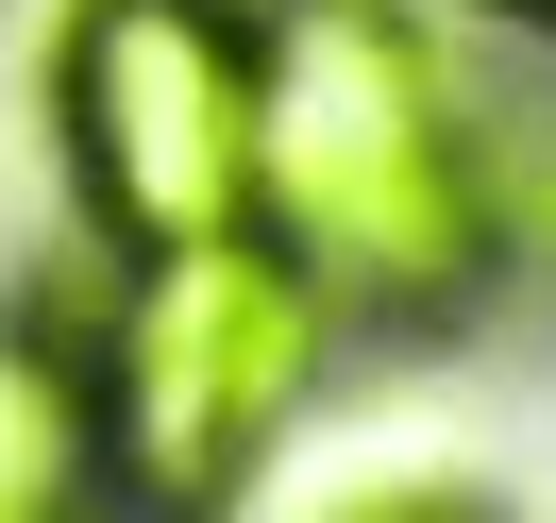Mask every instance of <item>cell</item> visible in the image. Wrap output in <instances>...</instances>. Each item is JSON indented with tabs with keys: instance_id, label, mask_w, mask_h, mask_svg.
<instances>
[{
	"instance_id": "1",
	"label": "cell",
	"mask_w": 556,
	"mask_h": 523,
	"mask_svg": "<svg viewBox=\"0 0 556 523\" xmlns=\"http://www.w3.org/2000/svg\"><path fill=\"white\" fill-rule=\"evenodd\" d=\"M253 237L371 338H455L489 304V85L439 0H253Z\"/></svg>"
},
{
	"instance_id": "2",
	"label": "cell",
	"mask_w": 556,
	"mask_h": 523,
	"mask_svg": "<svg viewBox=\"0 0 556 523\" xmlns=\"http://www.w3.org/2000/svg\"><path fill=\"white\" fill-rule=\"evenodd\" d=\"M51 321L102 372V473L136 523H237L354 338L304 287V253H270L253 220L186 253H102V287H68Z\"/></svg>"
},
{
	"instance_id": "3",
	"label": "cell",
	"mask_w": 556,
	"mask_h": 523,
	"mask_svg": "<svg viewBox=\"0 0 556 523\" xmlns=\"http://www.w3.org/2000/svg\"><path fill=\"white\" fill-rule=\"evenodd\" d=\"M253 0H68L51 17V170L102 253H186L253 220Z\"/></svg>"
},
{
	"instance_id": "4",
	"label": "cell",
	"mask_w": 556,
	"mask_h": 523,
	"mask_svg": "<svg viewBox=\"0 0 556 523\" xmlns=\"http://www.w3.org/2000/svg\"><path fill=\"white\" fill-rule=\"evenodd\" d=\"M85 507H118L102 372H85V338L35 304V321H0V523H85Z\"/></svg>"
},
{
	"instance_id": "5",
	"label": "cell",
	"mask_w": 556,
	"mask_h": 523,
	"mask_svg": "<svg viewBox=\"0 0 556 523\" xmlns=\"http://www.w3.org/2000/svg\"><path fill=\"white\" fill-rule=\"evenodd\" d=\"M489 304L556 321V69L489 85Z\"/></svg>"
},
{
	"instance_id": "6",
	"label": "cell",
	"mask_w": 556,
	"mask_h": 523,
	"mask_svg": "<svg viewBox=\"0 0 556 523\" xmlns=\"http://www.w3.org/2000/svg\"><path fill=\"white\" fill-rule=\"evenodd\" d=\"M338 523H506V507H489V489H354Z\"/></svg>"
},
{
	"instance_id": "7",
	"label": "cell",
	"mask_w": 556,
	"mask_h": 523,
	"mask_svg": "<svg viewBox=\"0 0 556 523\" xmlns=\"http://www.w3.org/2000/svg\"><path fill=\"white\" fill-rule=\"evenodd\" d=\"M506 17H522V35H540V51H556V0H506Z\"/></svg>"
},
{
	"instance_id": "8",
	"label": "cell",
	"mask_w": 556,
	"mask_h": 523,
	"mask_svg": "<svg viewBox=\"0 0 556 523\" xmlns=\"http://www.w3.org/2000/svg\"><path fill=\"white\" fill-rule=\"evenodd\" d=\"M439 17H506V0H439Z\"/></svg>"
},
{
	"instance_id": "9",
	"label": "cell",
	"mask_w": 556,
	"mask_h": 523,
	"mask_svg": "<svg viewBox=\"0 0 556 523\" xmlns=\"http://www.w3.org/2000/svg\"><path fill=\"white\" fill-rule=\"evenodd\" d=\"M85 523H136V507H85Z\"/></svg>"
}]
</instances>
